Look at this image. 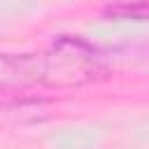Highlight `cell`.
I'll use <instances>...</instances> for the list:
<instances>
[]
</instances>
